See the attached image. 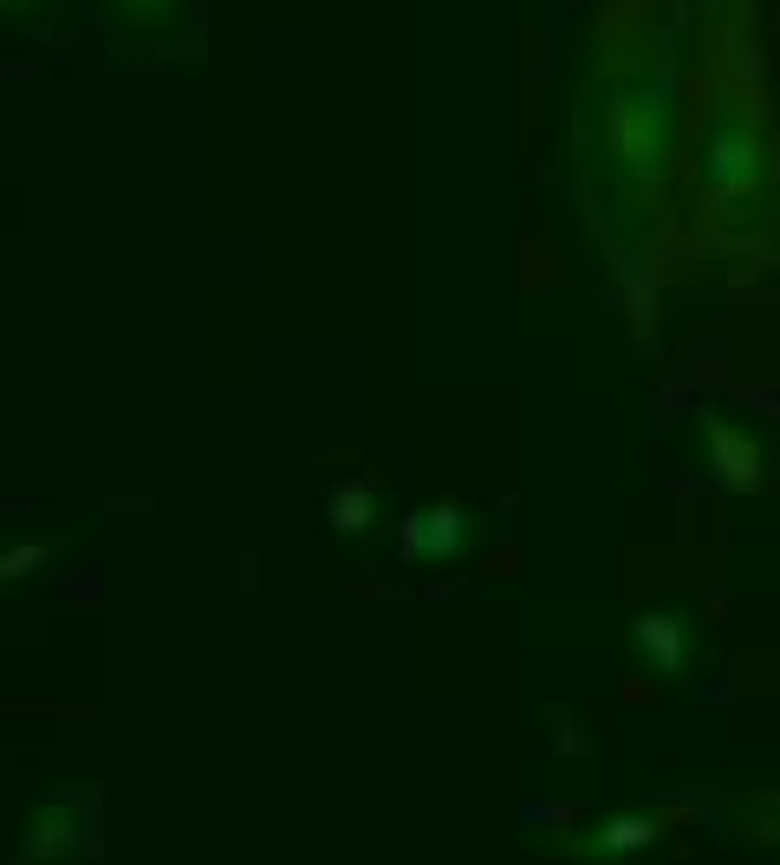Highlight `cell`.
<instances>
[{"label":"cell","instance_id":"obj_1","mask_svg":"<svg viewBox=\"0 0 780 865\" xmlns=\"http://www.w3.org/2000/svg\"><path fill=\"white\" fill-rule=\"evenodd\" d=\"M677 638H683V632H677V625H663V618H657V625L644 618V625H638V645L657 650V664H677V657H683V645H677Z\"/></svg>","mask_w":780,"mask_h":865}]
</instances>
